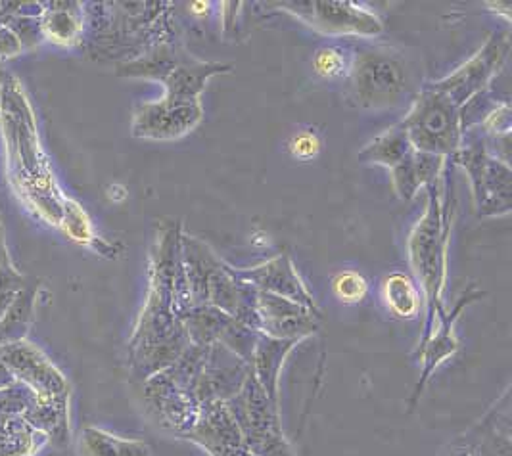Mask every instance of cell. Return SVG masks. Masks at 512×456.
Wrapping results in <instances>:
<instances>
[{"instance_id":"obj_1","label":"cell","mask_w":512,"mask_h":456,"mask_svg":"<svg viewBox=\"0 0 512 456\" xmlns=\"http://www.w3.org/2000/svg\"><path fill=\"white\" fill-rule=\"evenodd\" d=\"M179 225L165 228L150 261V292L135 332V353L144 376L173 365L187 349L183 315L190 303L181 263Z\"/></svg>"},{"instance_id":"obj_27","label":"cell","mask_w":512,"mask_h":456,"mask_svg":"<svg viewBox=\"0 0 512 456\" xmlns=\"http://www.w3.org/2000/svg\"><path fill=\"white\" fill-rule=\"evenodd\" d=\"M451 456H468V453H466L465 447H461V445H459V447L453 451V455Z\"/></svg>"},{"instance_id":"obj_2","label":"cell","mask_w":512,"mask_h":456,"mask_svg":"<svg viewBox=\"0 0 512 456\" xmlns=\"http://www.w3.org/2000/svg\"><path fill=\"white\" fill-rule=\"evenodd\" d=\"M426 192L428 202L424 215L413 227L407 240L409 265L417 280L415 284L420 288V297L424 301L422 305L426 307L422 340H426L434 332L438 317L445 309L443 294L447 280V253L453 228V211L449 198L442 202V181L426 188Z\"/></svg>"},{"instance_id":"obj_24","label":"cell","mask_w":512,"mask_h":456,"mask_svg":"<svg viewBox=\"0 0 512 456\" xmlns=\"http://www.w3.org/2000/svg\"><path fill=\"white\" fill-rule=\"evenodd\" d=\"M413 152L405 160L399 161L396 167L390 169L394 192L399 200H405V202L413 200L422 190V184H420L419 175H417V169L413 163Z\"/></svg>"},{"instance_id":"obj_3","label":"cell","mask_w":512,"mask_h":456,"mask_svg":"<svg viewBox=\"0 0 512 456\" xmlns=\"http://www.w3.org/2000/svg\"><path fill=\"white\" fill-rule=\"evenodd\" d=\"M181 263L192 305H211L257 332V290L210 246L181 234Z\"/></svg>"},{"instance_id":"obj_8","label":"cell","mask_w":512,"mask_h":456,"mask_svg":"<svg viewBox=\"0 0 512 456\" xmlns=\"http://www.w3.org/2000/svg\"><path fill=\"white\" fill-rule=\"evenodd\" d=\"M286 14L298 18L313 31L330 37H361L373 39L382 35L384 23L359 2L336 0H307V2H280Z\"/></svg>"},{"instance_id":"obj_15","label":"cell","mask_w":512,"mask_h":456,"mask_svg":"<svg viewBox=\"0 0 512 456\" xmlns=\"http://www.w3.org/2000/svg\"><path fill=\"white\" fill-rule=\"evenodd\" d=\"M236 273L240 274V278L246 280L250 286H254L257 292L286 297V299L296 301L313 311H319L315 297L309 292L307 284L303 282L292 257L286 253L277 255L265 263H259L256 267L236 269Z\"/></svg>"},{"instance_id":"obj_13","label":"cell","mask_w":512,"mask_h":456,"mask_svg":"<svg viewBox=\"0 0 512 456\" xmlns=\"http://www.w3.org/2000/svg\"><path fill=\"white\" fill-rule=\"evenodd\" d=\"M183 439L210 456H256L246 445L242 430L227 403L202 407L192 430Z\"/></svg>"},{"instance_id":"obj_14","label":"cell","mask_w":512,"mask_h":456,"mask_svg":"<svg viewBox=\"0 0 512 456\" xmlns=\"http://www.w3.org/2000/svg\"><path fill=\"white\" fill-rule=\"evenodd\" d=\"M482 296L480 290L468 288L463 297L455 303V307L451 311L443 309L442 315L438 317L436 328L434 332L419 343L420 365H422V372H420L419 384L413 393V405L420 399V393L426 388L428 380L432 378V374L440 368V366L451 359L457 351H459V338L455 334V324L457 319L461 317L463 309L468 307L476 297Z\"/></svg>"},{"instance_id":"obj_19","label":"cell","mask_w":512,"mask_h":456,"mask_svg":"<svg viewBox=\"0 0 512 456\" xmlns=\"http://www.w3.org/2000/svg\"><path fill=\"white\" fill-rule=\"evenodd\" d=\"M77 455L152 456V449L140 439H125L98 428H85L77 443Z\"/></svg>"},{"instance_id":"obj_6","label":"cell","mask_w":512,"mask_h":456,"mask_svg":"<svg viewBox=\"0 0 512 456\" xmlns=\"http://www.w3.org/2000/svg\"><path fill=\"white\" fill-rule=\"evenodd\" d=\"M246 439V445L256 456H296L280 422V405L275 403L256 378L248 376L242 389L227 401Z\"/></svg>"},{"instance_id":"obj_25","label":"cell","mask_w":512,"mask_h":456,"mask_svg":"<svg viewBox=\"0 0 512 456\" xmlns=\"http://www.w3.org/2000/svg\"><path fill=\"white\" fill-rule=\"evenodd\" d=\"M478 127L491 140L511 138V104L509 102H497L491 108V112L482 119V123Z\"/></svg>"},{"instance_id":"obj_5","label":"cell","mask_w":512,"mask_h":456,"mask_svg":"<svg viewBox=\"0 0 512 456\" xmlns=\"http://www.w3.org/2000/svg\"><path fill=\"white\" fill-rule=\"evenodd\" d=\"M413 148L451 160L465 144L461 108L445 94L426 85L399 121Z\"/></svg>"},{"instance_id":"obj_22","label":"cell","mask_w":512,"mask_h":456,"mask_svg":"<svg viewBox=\"0 0 512 456\" xmlns=\"http://www.w3.org/2000/svg\"><path fill=\"white\" fill-rule=\"evenodd\" d=\"M355 52L344 46H325L317 50L313 56V69L319 77L334 81V79H348L351 66H353Z\"/></svg>"},{"instance_id":"obj_18","label":"cell","mask_w":512,"mask_h":456,"mask_svg":"<svg viewBox=\"0 0 512 456\" xmlns=\"http://www.w3.org/2000/svg\"><path fill=\"white\" fill-rule=\"evenodd\" d=\"M300 343L275 340L265 334H257L256 345L250 357V372L263 391L280 405V374L290 353Z\"/></svg>"},{"instance_id":"obj_23","label":"cell","mask_w":512,"mask_h":456,"mask_svg":"<svg viewBox=\"0 0 512 456\" xmlns=\"http://www.w3.org/2000/svg\"><path fill=\"white\" fill-rule=\"evenodd\" d=\"M332 292L340 303L355 305V303H361L367 296L369 282L363 274L342 271L332 278Z\"/></svg>"},{"instance_id":"obj_9","label":"cell","mask_w":512,"mask_h":456,"mask_svg":"<svg viewBox=\"0 0 512 456\" xmlns=\"http://www.w3.org/2000/svg\"><path fill=\"white\" fill-rule=\"evenodd\" d=\"M509 52H511L509 31H497L489 37L486 45L482 46L472 58L466 60L463 66H459L440 81H434L428 85L445 94L457 108H465L472 98L489 91L491 81L507 64Z\"/></svg>"},{"instance_id":"obj_11","label":"cell","mask_w":512,"mask_h":456,"mask_svg":"<svg viewBox=\"0 0 512 456\" xmlns=\"http://www.w3.org/2000/svg\"><path fill=\"white\" fill-rule=\"evenodd\" d=\"M321 311L286 297L257 292V332L275 340L302 343L319 330Z\"/></svg>"},{"instance_id":"obj_12","label":"cell","mask_w":512,"mask_h":456,"mask_svg":"<svg viewBox=\"0 0 512 456\" xmlns=\"http://www.w3.org/2000/svg\"><path fill=\"white\" fill-rule=\"evenodd\" d=\"M146 401L163 428L179 437L192 430L202 411L200 403L173 378L169 368L148 376Z\"/></svg>"},{"instance_id":"obj_7","label":"cell","mask_w":512,"mask_h":456,"mask_svg":"<svg viewBox=\"0 0 512 456\" xmlns=\"http://www.w3.org/2000/svg\"><path fill=\"white\" fill-rule=\"evenodd\" d=\"M451 160L465 169L480 217H501L511 211V167L489 152L484 138L463 144Z\"/></svg>"},{"instance_id":"obj_17","label":"cell","mask_w":512,"mask_h":456,"mask_svg":"<svg viewBox=\"0 0 512 456\" xmlns=\"http://www.w3.org/2000/svg\"><path fill=\"white\" fill-rule=\"evenodd\" d=\"M231 69H233L231 64L198 60L187 52L181 58V62L163 77L162 85L165 87L163 96L179 98V100H200L202 92L206 91L211 79L221 73H229Z\"/></svg>"},{"instance_id":"obj_26","label":"cell","mask_w":512,"mask_h":456,"mask_svg":"<svg viewBox=\"0 0 512 456\" xmlns=\"http://www.w3.org/2000/svg\"><path fill=\"white\" fill-rule=\"evenodd\" d=\"M321 138L317 137L313 131H302L296 133L288 142L290 154L300 161H311L319 156L321 152Z\"/></svg>"},{"instance_id":"obj_16","label":"cell","mask_w":512,"mask_h":456,"mask_svg":"<svg viewBox=\"0 0 512 456\" xmlns=\"http://www.w3.org/2000/svg\"><path fill=\"white\" fill-rule=\"evenodd\" d=\"M468 456H512L511 395L505 391L486 416L466 434Z\"/></svg>"},{"instance_id":"obj_4","label":"cell","mask_w":512,"mask_h":456,"mask_svg":"<svg viewBox=\"0 0 512 456\" xmlns=\"http://www.w3.org/2000/svg\"><path fill=\"white\" fill-rule=\"evenodd\" d=\"M351 100L363 110L396 108L411 89V69L401 52L374 46L355 52L350 77Z\"/></svg>"},{"instance_id":"obj_20","label":"cell","mask_w":512,"mask_h":456,"mask_svg":"<svg viewBox=\"0 0 512 456\" xmlns=\"http://www.w3.org/2000/svg\"><path fill=\"white\" fill-rule=\"evenodd\" d=\"M413 144L407 137L405 129L401 123L390 127L382 135L373 138L361 152H359V161L369 163V165H382L386 169L396 167L399 161L405 160L413 152Z\"/></svg>"},{"instance_id":"obj_10","label":"cell","mask_w":512,"mask_h":456,"mask_svg":"<svg viewBox=\"0 0 512 456\" xmlns=\"http://www.w3.org/2000/svg\"><path fill=\"white\" fill-rule=\"evenodd\" d=\"M204 119L202 100L163 96L140 104L133 117V135L156 142H171L190 135Z\"/></svg>"},{"instance_id":"obj_21","label":"cell","mask_w":512,"mask_h":456,"mask_svg":"<svg viewBox=\"0 0 512 456\" xmlns=\"http://www.w3.org/2000/svg\"><path fill=\"white\" fill-rule=\"evenodd\" d=\"M382 301L397 319H415L422 307V297L409 274L394 273L382 282Z\"/></svg>"}]
</instances>
